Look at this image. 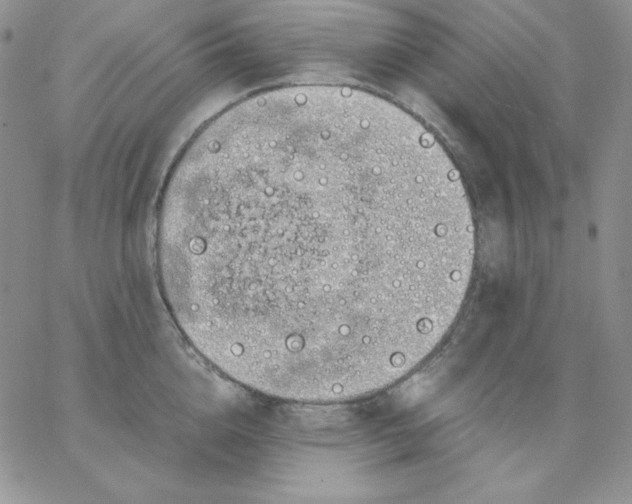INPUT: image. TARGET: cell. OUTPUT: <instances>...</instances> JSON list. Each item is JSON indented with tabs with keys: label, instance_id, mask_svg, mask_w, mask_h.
Instances as JSON below:
<instances>
[{
	"label": "cell",
	"instance_id": "cell-1",
	"mask_svg": "<svg viewBox=\"0 0 632 504\" xmlns=\"http://www.w3.org/2000/svg\"><path fill=\"white\" fill-rule=\"evenodd\" d=\"M475 242L381 179L308 163L162 210L158 262L175 322L209 363L327 398L386 384L438 346Z\"/></svg>",
	"mask_w": 632,
	"mask_h": 504
}]
</instances>
